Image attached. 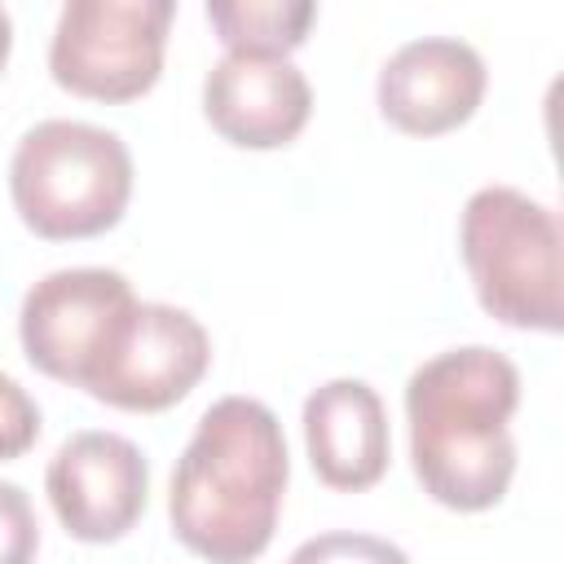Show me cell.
Wrapping results in <instances>:
<instances>
[{
	"instance_id": "9a60e30c",
	"label": "cell",
	"mask_w": 564,
	"mask_h": 564,
	"mask_svg": "<svg viewBox=\"0 0 564 564\" xmlns=\"http://www.w3.org/2000/svg\"><path fill=\"white\" fill-rule=\"evenodd\" d=\"M35 436H40V405L13 375L0 370V463L26 454Z\"/></svg>"
},
{
	"instance_id": "5bb4252c",
	"label": "cell",
	"mask_w": 564,
	"mask_h": 564,
	"mask_svg": "<svg viewBox=\"0 0 564 564\" xmlns=\"http://www.w3.org/2000/svg\"><path fill=\"white\" fill-rule=\"evenodd\" d=\"M40 524L22 485L0 480V564H35Z\"/></svg>"
},
{
	"instance_id": "52a82bcc",
	"label": "cell",
	"mask_w": 564,
	"mask_h": 564,
	"mask_svg": "<svg viewBox=\"0 0 564 564\" xmlns=\"http://www.w3.org/2000/svg\"><path fill=\"white\" fill-rule=\"evenodd\" d=\"M207 361L212 339L194 313L159 300H137L123 330L84 379V392L115 410L154 414L189 397L207 375Z\"/></svg>"
},
{
	"instance_id": "7c38bea8",
	"label": "cell",
	"mask_w": 564,
	"mask_h": 564,
	"mask_svg": "<svg viewBox=\"0 0 564 564\" xmlns=\"http://www.w3.org/2000/svg\"><path fill=\"white\" fill-rule=\"evenodd\" d=\"M317 18L313 0H207V22L229 53L286 57Z\"/></svg>"
},
{
	"instance_id": "4fadbf2b",
	"label": "cell",
	"mask_w": 564,
	"mask_h": 564,
	"mask_svg": "<svg viewBox=\"0 0 564 564\" xmlns=\"http://www.w3.org/2000/svg\"><path fill=\"white\" fill-rule=\"evenodd\" d=\"M286 564H410V555L375 533H317L291 551Z\"/></svg>"
},
{
	"instance_id": "8fae6325",
	"label": "cell",
	"mask_w": 564,
	"mask_h": 564,
	"mask_svg": "<svg viewBox=\"0 0 564 564\" xmlns=\"http://www.w3.org/2000/svg\"><path fill=\"white\" fill-rule=\"evenodd\" d=\"M304 445L322 485L370 489L388 471V410L366 379H330L304 401Z\"/></svg>"
},
{
	"instance_id": "3957f363",
	"label": "cell",
	"mask_w": 564,
	"mask_h": 564,
	"mask_svg": "<svg viewBox=\"0 0 564 564\" xmlns=\"http://www.w3.org/2000/svg\"><path fill=\"white\" fill-rule=\"evenodd\" d=\"M458 247L489 317L546 335L564 326V238L546 203L516 185H485L463 207Z\"/></svg>"
},
{
	"instance_id": "7a4b0ae2",
	"label": "cell",
	"mask_w": 564,
	"mask_h": 564,
	"mask_svg": "<svg viewBox=\"0 0 564 564\" xmlns=\"http://www.w3.org/2000/svg\"><path fill=\"white\" fill-rule=\"evenodd\" d=\"M520 405V370L485 344L449 348L423 361L405 383L410 463L441 507L489 511L516 476L511 414Z\"/></svg>"
},
{
	"instance_id": "6da1fadb",
	"label": "cell",
	"mask_w": 564,
	"mask_h": 564,
	"mask_svg": "<svg viewBox=\"0 0 564 564\" xmlns=\"http://www.w3.org/2000/svg\"><path fill=\"white\" fill-rule=\"evenodd\" d=\"M286 476L278 414L256 397H220L172 467V533L207 564H251L273 542Z\"/></svg>"
},
{
	"instance_id": "ba28073f",
	"label": "cell",
	"mask_w": 564,
	"mask_h": 564,
	"mask_svg": "<svg viewBox=\"0 0 564 564\" xmlns=\"http://www.w3.org/2000/svg\"><path fill=\"white\" fill-rule=\"evenodd\" d=\"M62 529L79 542H119L150 502V463L119 432H75L44 471Z\"/></svg>"
},
{
	"instance_id": "5b68a950",
	"label": "cell",
	"mask_w": 564,
	"mask_h": 564,
	"mask_svg": "<svg viewBox=\"0 0 564 564\" xmlns=\"http://www.w3.org/2000/svg\"><path fill=\"white\" fill-rule=\"evenodd\" d=\"M172 0H70L57 13L48 70L93 101H132L159 84Z\"/></svg>"
},
{
	"instance_id": "8992f818",
	"label": "cell",
	"mask_w": 564,
	"mask_h": 564,
	"mask_svg": "<svg viewBox=\"0 0 564 564\" xmlns=\"http://www.w3.org/2000/svg\"><path fill=\"white\" fill-rule=\"evenodd\" d=\"M137 308V295L123 273L115 269H57L44 273L18 313V335L26 361L70 388H84V379L97 370L115 335L123 330L128 313Z\"/></svg>"
},
{
	"instance_id": "277c9868",
	"label": "cell",
	"mask_w": 564,
	"mask_h": 564,
	"mask_svg": "<svg viewBox=\"0 0 564 564\" xmlns=\"http://www.w3.org/2000/svg\"><path fill=\"white\" fill-rule=\"evenodd\" d=\"M9 194L35 238H97L128 212L132 154L110 128L84 119H44L13 145Z\"/></svg>"
},
{
	"instance_id": "9c48e42d",
	"label": "cell",
	"mask_w": 564,
	"mask_h": 564,
	"mask_svg": "<svg viewBox=\"0 0 564 564\" xmlns=\"http://www.w3.org/2000/svg\"><path fill=\"white\" fill-rule=\"evenodd\" d=\"M485 84H489L485 57L467 40L423 35L401 44L383 62L375 79V101L392 128L410 137H436L476 115Z\"/></svg>"
},
{
	"instance_id": "2e32d148",
	"label": "cell",
	"mask_w": 564,
	"mask_h": 564,
	"mask_svg": "<svg viewBox=\"0 0 564 564\" xmlns=\"http://www.w3.org/2000/svg\"><path fill=\"white\" fill-rule=\"evenodd\" d=\"M9 48H13V18H9V9L0 4V70H4V62H9Z\"/></svg>"
},
{
	"instance_id": "30bf717a",
	"label": "cell",
	"mask_w": 564,
	"mask_h": 564,
	"mask_svg": "<svg viewBox=\"0 0 564 564\" xmlns=\"http://www.w3.org/2000/svg\"><path fill=\"white\" fill-rule=\"evenodd\" d=\"M207 123L242 150H278L313 115V88L291 57L225 53L203 79Z\"/></svg>"
}]
</instances>
